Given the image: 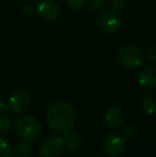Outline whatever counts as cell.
I'll return each instance as SVG.
<instances>
[{"mask_svg":"<svg viewBox=\"0 0 156 157\" xmlns=\"http://www.w3.org/2000/svg\"><path fill=\"white\" fill-rule=\"evenodd\" d=\"M77 114L71 104L63 101L51 103L46 110V123L50 129L58 134H64L73 129Z\"/></svg>","mask_w":156,"mask_h":157,"instance_id":"1","label":"cell"},{"mask_svg":"<svg viewBox=\"0 0 156 157\" xmlns=\"http://www.w3.org/2000/svg\"><path fill=\"white\" fill-rule=\"evenodd\" d=\"M15 132L19 138L28 142L39 140L42 135V126L32 116L19 117L15 122Z\"/></svg>","mask_w":156,"mask_h":157,"instance_id":"2","label":"cell"},{"mask_svg":"<svg viewBox=\"0 0 156 157\" xmlns=\"http://www.w3.org/2000/svg\"><path fill=\"white\" fill-rule=\"evenodd\" d=\"M117 61L125 70H135L143 62V52L141 48L134 44H127L117 52Z\"/></svg>","mask_w":156,"mask_h":157,"instance_id":"3","label":"cell"},{"mask_svg":"<svg viewBox=\"0 0 156 157\" xmlns=\"http://www.w3.org/2000/svg\"><path fill=\"white\" fill-rule=\"evenodd\" d=\"M122 18L119 12L115 10H105L97 18V28L105 34H113L120 29Z\"/></svg>","mask_w":156,"mask_h":157,"instance_id":"4","label":"cell"},{"mask_svg":"<svg viewBox=\"0 0 156 157\" xmlns=\"http://www.w3.org/2000/svg\"><path fill=\"white\" fill-rule=\"evenodd\" d=\"M64 150L63 137L58 134L46 137L41 142L39 147L40 155L42 157H58Z\"/></svg>","mask_w":156,"mask_h":157,"instance_id":"5","label":"cell"},{"mask_svg":"<svg viewBox=\"0 0 156 157\" xmlns=\"http://www.w3.org/2000/svg\"><path fill=\"white\" fill-rule=\"evenodd\" d=\"M125 139L120 132H109L103 140V151L108 157H119L125 151Z\"/></svg>","mask_w":156,"mask_h":157,"instance_id":"6","label":"cell"},{"mask_svg":"<svg viewBox=\"0 0 156 157\" xmlns=\"http://www.w3.org/2000/svg\"><path fill=\"white\" fill-rule=\"evenodd\" d=\"M31 106V95L24 88L13 91L9 99V108L14 113H24Z\"/></svg>","mask_w":156,"mask_h":157,"instance_id":"7","label":"cell"},{"mask_svg":"<svg viewBox=\"0 0 156 157\" xmlns=\"http://www.w3.org/2000/svg\"><path fill=\"white\" fill-rule=\"evenodd\" d=\"M36 12L38 16L43 21H52L60 16V6L54 0H41L36 4Z\"/></svg>","mask_w":156,"mask_h":157,"instance_id":"8","label":"cell"},{"mask_svg":"<svg viewBox=\"0 0 156 157\" xmlns=\"http://www.w3.org/2000/svg\"><path fill=\"white\" fill-rule=\"evenodd\" d=\"M138 83L142 89H154L156 87V65L144 66L138 74Z\"/></svg>","mask_w":156,"mask_h":157,"instance_id":"9","label":"cell"},{"mask_svg":"<svg viewBox=\"0 0 156 157\" xmlns=\"http://www.w3.org/2000/svg\"><path fill=\"white\" fill-rule=\"evenodd\" d=\"M104 121L110 128L118 129L124 125L125 116L119 107H109L104 113Z\"/></svg>","mask_w":156,"mask_h":157,"instance_id":"10","label":"cell"},{"mask_svg":"<svg viewBox=\"0 0 156 157\" xmlns=\"http://www.w3.org/2000/svg\"><path fill=\"white\" fill-rule=\"evenodd\" d=\"M63 140H64V149L69 152H77L81 147V137L78 132L70 130L63 134Z\"/></svg>","mask_w":156,"mask_h":157,"instance_id":"11","label":"cell"},{"mask_svg":"<svg viewBox=\"0 0 156 157\" xmlns=\"http://www.w3.org/2000/svg\"><path fill=\"white\" fill-rule=\"evenodd\" d=\"M141 109L146 114H156V92H149L141 101Z\"/></svg>","mask_w":156,"mask_h":157,"instance_id":"12","label":"cell"},{"mask_svg":"<svg viewBox=\"0 0 156 157\" xmlns=\"http://www.w3.org/2000/svg\"><path fill=\"white\" fill-rule=\"evenodd\" d=\"M33 151V147L28 141H21L14 147V155L16 157H30Z\"/></svg>","mask_w":156,"mask_h":157,"instance_id":"13","label":"cell"},{"mask_svg":"<svg viewBox=\"0 0 156 157\" xmlns=\"http://www.w3.org/2000/svg\"><path fill=\"white\" fill-rule=\"evenodd\" d=\"M14 150L12 149L8 140L0 137V157H13Z\"/></svg>","mask_w":156,"mask_h":157,"instance_id":"14","label":"cell"},{"mask_svg":"<svg viewBox=\"0 0 156 157\" xmlns=\"http://www.w3.org/2000/svg\"><path fill=\"white\" fill-rule=\"evenodd\" d=\"M89 10L92 14H101L106 10L105 0H92L89 4Z\"/></svg>","mask_w":156,"mask_h":157,"instance_id":"15","label":"cell"},{"mask_svg":"<svg viewBox=\"0 0 156 157\" xmlns=\"http://www.w3.org/2000/svg\"><path fill=\"white\" fill-rule=\"evenodd\" d=\"M13 127V123L9 117L2 116L0 117V134H6Z\"/></svg>","mask_w":156,"mask_h":157,"instance_id":"16","label":"cell"},{"mask_svg":"<svg viewBox=\"0 0 156 157\" xmlns=\"http://www.w3.org/2000/svg\"><path fill=\"white\" fill-rule=\"evenodd\" d=\"M88 0H64L65 6L72 11H78L86 6Z\"/></svg>","mask_w":156,"mask_h":157,"instance_id":"17","label":"cell"},{"mask_svg":"<svg viewBox=\"0 0 156 157\" xmlns=\"http://www.w3.org/2000/svg\"><path fill=\"white\" fill-rule=\"evenodd\" d=\"M34 11H36V9H34L33 6H32V4H30V3H25L21 9V14H23V16H25V17L32 16V15H33V13H34Z\"/></svg>","mask_w":156,"mask_h":157,"instance_id":"18","label":"cell"},{"mask_svg":"<svg viewBox=\"0 0 156 157\" xmlns=\"http://www.w3.org/2000/svg\"><path fill=\"white\" fill-rule=\"evenodd\" d=\"M126 6V2L125 0H112L111 1V6H112V10L117 11V12H120V11H123Z\"/></svg>","mask_w":156,"mask_h":157,"instance_id":"19","label":"cell"},{"mask_svg":"<svg viewBox=\"0 0 156 157\" xmlns=\"http://www.w3.org/2000/svg\"><path fill=\"white\" fill-rule=\"evenodd\" d=\"M146 57L150 61L156 63V44H153L146 50Z\"/></svg>","mask_w":156,"mask_h":157,"instance_id":"20","label":"cell"},{"mask_svg":"<svg viewBox=\"0 0 156 157\" xmlns=\"http://www.w3.org/2000/svg\"><path fill=\"white\" fill-rule=\"evenodd\" d=\"M135 132H136V129L133 125H127L123 128L122 134H123V137H125V138H131V137H134Z\"/></svg>","mask_w":156,"mask_h":157,"instance_id":"21","label":"cell"},{"mask_svg":"<svg viewBox=\"0 0 156 157\" xmlns=\"http://www.w3.org/2000/svg\"><path fill=\"white\" fill-rule=\"evenodd\" d=\"M9 111H10L9 105L6 103V101H3L2 99H0V117L6 116Z\"/></svg>","mask_w":156,"mask_h":157,"instance_id":"22","label":"cell"}]
</instances>
